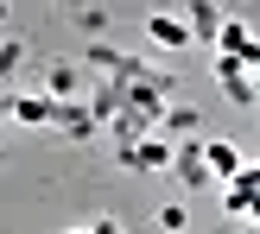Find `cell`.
<instances>
[{
  "label": "cell",
  "mask_w": 260,
  "mask_h": 234,
  "mask_svg": "<svg viewBox=\"0 0 260 234\" xmlns=\"http://www.w3.org/2000/svg\"><path fill=\"white\" fill-rule=\"evenodd\" d=\"M248 234H260V222H248Z\"/></svg>",
  "instance_id": "cell-10"
},
{
  "label": "cell",
  "mask_w": 260,
  "mask_h": 234,
  "mask_svg": "<svg viewBox=\"0 0 260 234\" xmlns=\"http://www.w3.org/2000/svg\"><path fill=\"white\" fill-rule=\"evenodd\" d=\"M89 234H121V222H108V215H102V222H89Z\"/></svg>",
  "instance_id": "cell-9"
},
{
  "label": "cell",
  "mask_w": 260,
  "mask_h": 234,
  "mask_svg": "<svg viewBox=\"0 0 260 234\" xmlns=\"http://www.w3.org/2000/svg\"><path fill=\"white\" fill-rule=\"evenodd\" d=\"M121 159L140 165V171H165V165H178V152L165 139H140V146H121Z\"/></svg>",
  "instance_id": "cell-5"
},
{
  "label": "cell",
  "mask_w": 260,
  "mask_h": 234,
  "mask_svg": "<svg viewBox=\"0 0 260 234\" xmlns=\"http://www.w3.org/2000/svg\"><path fill=\"white\" fill-rule=\"evenodd\" d=\"M146 38H152L159 51H184V45H197V32H190L184 13H146Z\"/></svg>",
  "instance_id": "cell-4"
},
{
  "label": "cell",
  "mask_w": 260,
  "mask_h": 234,
  "mask_svg": "<svg viewBox=\"0 0 260 234\" xmlns=\"http://www.w3.org/2000/svg\"><path fill=\"white\" fill-rule=\"evenodd\" d=\"M203 171H210L216 184H235V177L248 171V159H241L235 139H203Z\"/></svg>",
  "instance_id": "cell-3"
},
{
  "label": "cell",
  "mask_w": 260,
  "mask_h": 234,
  "mask_svg": "<svg viewBox=\"0 0 260 234\" xmlns=\"http://www.w3.org/2000/svg\"><path fill=\"white\" fill-rule=\"evenodd\" d=\"M216 51H222L229 63H248V70H260V38H254V25H241V19H222Z\"/></svg>",
  "instance_id": "cell-2"
},
{
  "label": "cell",
  "mask_w": 260,
  "mask_h": 234,
  "mask_svg": "<svg viewBox=\"0 0 260 234\" xmlns=\"http://www.w3.org/2000/svg\"><path fill=\"white\" fill-rule=\"evenodd\" d=\"M57 101H51V95H19V101H13V121H25V127H38V121H57Z\"/></svg>",
  "instance_id": "cell-6"
},
{
  "label": "cell",
  "mask_w": 260,
  "mask_h": 234,
  "mask_svg": "<svg viewBox=\"0 0 260 234\" xmlns=\"http://www.w3.org/2000/svg\"><path fill=\"white\" fill-rule=\"evenodd\" d=\"M178 171H184L190 184H203V177H210V171H203V139H190V146L178 152Z\"/></svg>",
  "instance_id": "cell-7"
},
{
  "label": "cell",
  "mask_w": 260,
  "mask_h": 234,
  "mask_svg": "<svg viewBox=\"0 0 260 234\" xmlns=\"http://www.w3.org/2000/svg\"><path fill=\"white\" fill-rule=\"evenodd\" d=\"M159 228H165V234H184V228H190L184 203H165V209H159Z\"/></svg>",
  "instance_id": "cell-8"
},
{
  "label": "cell",
  "mask_w": 260,
  "mask_h": 234,
  "mask_svg": "<svg viewBox=\"0 0 260 234\" xmlns=\"http://www.w3.org/2000/svg\"><path fill=\"white\" fill-rule=\"evenodd\" d=\"M222 209L235 222H260V165H248L235 184H222Z\"/></svg>",
  "instance_id": "cell-1"
}]
</instances>
